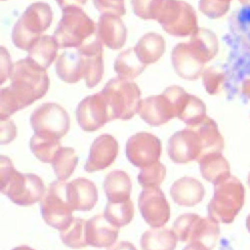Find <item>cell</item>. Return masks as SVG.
<instances>
[{"label":"cell","instance_id":"6da1fadb","mask_svg":"<svg viewBox=\"0 0 250 250\" xmlns=\"http://www.w3.org/2000/svg\"><path fill=\"white\" fill-rule=\"evenodd\" d=\"M0 182L2 193L17 205H33L45 194V185L39 176L17 171L4 155L0 157Z\"/></svg>","mask_w":250,"mask_h":250},{"label":"cell","instance_id":"7a4b0ae2","mask_svg":"<svg viewBox=\"0 0 250 250\" xmlns=\"http://www.w3.org/2000/svg\"><path fill=\"white\" fill-rule=\"evenodd\" d=\"M49 84L46 69L39 66L28 57L18 61L13 65L9 89L21 109L41 99L47 93Z\"/></svg>","mask_w":250,"mask_h":250},{"label":"cell","instance_id":"3957f363","mask_svg":"<svg viewBox=\"0 0 250 250\" xmlns=\"http://www.w3.org/2000/svg\"><path fill=\"white\" fill-rule=\"evenodd\" d=\"M244 187L234 176L214 185V196L207 206L208 216L218 223L229 224L244 204Z\"/></svg>","mask_w":250,"mask_h":250},{"label":"cell","instance_id":"277c9868","mask_svg":"<svg viewBox=\"0 0 250 250\" xmlns=\"http://www.w3.org/2000/svg\"><path fill=\"white\" fill-rule=\"evenodd\" d=\"M53 12L49 4L35 2L28 6L12 31V40L15 46L21 50L28 51L41 37L40 35L50 27Z\"/></svg>","mask_w":250,"mask_h":250},{"label":"cell","instance_id":"5b68a950","mask_svg":"<svg viewBox=\"0 0 250 250\" xmlns=\"http://www.w3.org/2000/svg\"><path fill=\"white\" fill-rule=\"evenodd\" d=\"M104 97L110 121L128 120L138 113L141 104V90L138 85L121 77L110 79L102 91Z\"/></svg>","mask_w":250,"mask_h":250},{"label":"cell","instance_id":"8992f818","mask_svg":"<svg viewBox=\"0 0 250 250\" xmlns=\"http://www.w3.org/2000/svg\"><path fill=\"white\" fill-rule=\"evenodd\" d=\"M62 10V19L54 37L59 48H78L96 32V23L80 7H66Z\"/></svg>","mask_w":250,"mask_h":250},{"label":"cell","instance_id":"52a82bcc","mask_svg":"<svg viewBox=\"0 0 250 250\" xmlns=\"http://www.w3.org/2000/svg\"><path fill=\"white\" fill-rule=\"evenodd\" d=\"M67 182L58 180L50 184L40 200V211L44 222L62 231L73 220V207L68 197Z\"/></svg>","mask_w":250,"mask_h":250},{"label":"cell","instance_id":"ba28073f","mask_svg":"<svg viewBox=\"0 0 250 250\" xmlns=\"http://www.w3.org/2000/svg\"><path fill=\"white\" fill-rule=\"evenodd\" d=\"M156 20L167 33L174 36L192 35L198 29L194 9L183 0H162Z\"/></svg>","mask_w":250,"mask_h":250},{"label":"cell","instance_id":"9c48e42d","mask_svg":"<svg viewBox=\"0 0 250 250\" xmlns=\"http://www.w3.org/2000/svg\"><path fill=\"white\" fill-rule=\"evenodd\" d=\"M173 230L181 242H200L210 249L216 245L220 234L218 222L194 213L179 216L174 223Z\"/></svg>","mask_w":250,"mask_h":250},{"label":"cell","instance_id":"30bf717a","mask_svg":"<svg viewBox=\"0 0 250 250\" xmlns=\"http://www.w3.org/2000/svg\"><path fill=\"white\" fill-rule=\"evenodd\" d=\"M30 124L36 135L60 140L69 129V116L66 110L56 103H45L30 116Z\"/></svg>","mask_w":250,"mask_h":250},{"label":"cell","instance_id":"8fae6325","mask_svg":"<svg viewBox=\"0 0 250 250\" xmlns=\"http://www.w3.org/2000/svg\"><path fill=\"white\" fill-rule=\"evenodd\" d=\"M167 152L170 159L179 164L198 161L203 152V145L198 132L192 126L176 132L168 141Z\"/></svg>","mask_w":250,"mask_h":250},{"label":"cell","instance_id":"7c38bea8","mask_svg":"<svg viewBox=\"0 0 250 250\" xmlns=\"http://www.w3.org/2000/svg\"><path fill=\"white\" fill-rule=\"evenodd\" d=\"M161 141L148 132H139L126 143V156L136 167L143 168L157 162L161 155Z\"/></svg>","mask_w":250,"mask_h":250},{"label":"cell","instance_id":"4fadbf2b","mask_svg":"<svg viewBox=\"0 0 250 250\" xmlns=\"http://www.w3.org/2000/svg\"><path fill=\"white\" fill-rule=\"evenodd\" d=\"M142 217L151 228H161L170 219V206L159 187L144 188L139 198Z\"/></svg>","mask_w":250,"mask_h":250},{"label":"cell","instance_id":"5bb4252c","mask_svg":"<svg viewBox=\"0 0 250 250\" xmlns=\"http://www.w3.org/2000/svg\"><path fill=\"white\" fill-rule=\"evenodd\" d=\"M76 120L82 130L97 131L110 121L106 101L102 92L84 98L76 107Z\"/></svg>","mask_w":250,"mask_h":250},{"label":"cell","instance_id":"9a60e30c","mask_svg":"<svg viewBox=\"0 0 250 250\" xmlns=\"http://www.w3.org/2000/svg\"><path fill=\"white\" fill-rule=\"evenodd\" d=\"M174 104L176 118L181 119L187 126L202 121L206 115L205 104L196 96L188 94L180 86H170L163 92Z\"/></svg>","mask_w":250,"mask_h":250},{"label":"cell","instance_id":"2e32d148","mask_svg":"<svg viewBox=\"0 0 250 250\" xmlns=\"http://www.w3.org/2000/svg\"><path fill=\"white\" fill-rule=\"evenodd\" d=\"M138 113L150 126H161L176 118L174 104L164 93L142 100Z\"/></svg>","mask_w":250,"mask_h":250},{"label":"cell","instance_id":"e0dca14e","mask_svg":"<svg viewBox=\"0 0 250 250\" xmlns=\"http://www.w3.org/2000/svg\"><path fill=\"white\" fill-rule=\"evenodd\" d=\"M171 62L176 73L188 80H195L203 73L205 62L188 43H178L172 53Z\"/></svg>","mask_w":250,"mask_h":250},{"label":"cell","instance_id":"ac0fdd59","mask_svg":"<svg viewBox=\"0 0 250 250\" xmlns=\"http://www.w3.org/2000/svg\"><path fill=\"white\" fill-rule=\"evenodd\" d=\"M118 154V143L111 135H101L95 139L84 169L87 172L104 170L110 166Z\"/></svg>","mask_w":250,"mask_h":250},{"label":"cell","instance_id":"d6986e66","mask_svg":"<svg viewBox=\"0 0 250 250\" xmlns=\"http://www.w3.org/2000/svg\"><path fill=\"white\" fill-rule=\"evenodd\" d=\"M126 27L119 16L102 14L97 27V40L109 49L116 50L124 46L126 41Z\"/></svg>","mask_w":250,"mask_h":250},{"label":"cell","instance_id":"ffe728a7","mask_svg":"<svg viewBox=\"0 0 250 250\" xmlns=\"http://www.w3.org/2000/svg\"><path fill=\"white\" fill-rule=\"evenodd\" d=\"M118 227L104 215H95L86 222V240L93 247H110L118 237Z\"/></svg>","mask_w":250,"mask_h":250},{"label":"cell","instance_id":"44dd1931","mask_svg":"<svg viewBox=\"0 0 250 250\" xmlns=\"http://www.w3.org/2000/svg\"><path fill=\"white\" fill-rule=\"evenodd\" d=\"M170 194L178 205L192 207L202 201L205 189L197 179L183 177L173 183L170 188Z\"/></svg>","mask_w":250,"mask_h":250},{"label":"cell","instance_id":"7402d4cb","mask_svg":"<svg viewBox=\"0 0 250 250\" xmlns=\"http://www.w3.org/2000/svg\"><path fill=\"white\" fill-rule=\"evenodd\" d=\"M67 192L74 210L90 211L98 201L97 187L86 178H77L68 183Z\"/></svg>","mask_w":250,"mask_h":250},{"label":"cell","instance_id":"603a6c76","mask_svg":"<svg viewBox=\"0 0 250 250\" xmlns=\"http://www.w3.org/2000/svg\"><path fill=\"white\" fill-rule=\"evenodd\" d=\"M57 75L66 83H76L85 78L86 65L82 53L76 51H65L62 53L56 62Z\"/></svg>","mask_w":250,"mask_h":250},{"label":"cell","instance_id":"cb8c5ba5","mask_svg":"<svg viewBox=\"0 0 250 250\" xmlns=\"http://www.w3.org/2000/svg\"><path fill=\"white\" fill-rule=\"evenodd\" d=\"M81 51L85 65V84L89 88L95 87L103 78L104 75V60H103V45L96 40L90 44L78 47Z\"/></svg>","mask_w":250,"mask_h":250},{"label":"cell","instance_id":"d4e9b609","mask_svg":"<svg viewBox=\"0 0 250 250\" xmlns=\"http://www.w3.org/2000/svg\"><path fill=\"white\" fill-rule=\"evenodd\" d=\"M191 126L198 132L203 145L201 158L212 153H222L224 148V138L219 132L217 123L212 118L206 116L202 121Z\"/></svg>","mask_w":250,"mask_h":250},{"label":"cell","instance_id":"484cf974","mask_svg":"<svg viewBox=\"0 0 250 250\" xmlns=\"http://www.w3.org/2000/svg\"><path fill=\"white\" fill-rule=\"evenodd\" d=\"M132 183L128 174L122 170L109 172L104 181L107 202H120L130 199Z\"/></svg>","mask_w":250,"mask_h":250},{"label":"cell","instance_id":"4316f807","mask_svg":"<svg viewBox=\"0 0 250 250\" xmlns=\"http://www.w3.org/2000/svg\"><path fill=\"white\" fill-rule=\"evenodd\" d=\"M166 43L164 38L157 33H146L138 41L134 50L138 58L145 64H150L157 62L164 54Z\"/></svg>","mask_w":250,"mask_h":250},{"label":"cell","instance_id":"83f0119b","mask_svg":"<svg viewBox=\"0 0 250 250\" xmlns=\"http://www.w3.org/2000/svg\"><path fill=\"white\" fill-rule=\"evenodd\" d=\"M198 163L202 177L214 185L230 176L229 164L222 153L206 155Z\"/></svg>","mask_w":250,"mask_h":250},{"label":"cell","instance_id":"f1b7e54d","mask_svg":"<svg viewBox=\"0 0 250 250\" xmlns=\"http://www.w3.org/2000/svg\"><path fill=\"white\" fill-rule=\"evenodd\" d=\"M177 236L174 230L167 228H152L141 236L142 250H175Z\"/></svg>","mask_w":250,"mask_h":250},{"label":"cell","instance_id":"f546056e","mask_svg":"<svg viewBox=\"0 0 250 250\" xmlns=\"http://www.w3.org/2000/svg\"><path fill=\"white\" fill-rule=\"evenodd\" d=\"M59 45L54 36H41L28 50V58L42 68H48L55 61Z\"/></svg>","mask_w":250,"mask_h":250},{"label":"cell","instance_id":"4dcf8cb0","mask_svg":"<svg viewBox=\"0 0 250 250\" xmlns=\"http://www.w3.org/2000/svg\"><path fill=\"white\" fill-rule=\"evenodd\" d=\"M188 44L205 63L211 61L218 52L217 36L206 28L198 27L197 31L190 36Z\"/></svg>","mask_w":250,"mask_h":250},{"label":"cell","instance_id":"1f68e13d","mask_svg":"<svg viewBox=\"0 0 250 250\" xmlns=\"http://www.w3.org/2000/svg\"><path fill=\"white\" fill-rule=\"evenodd\" d=\"M146 67V64L138 58L134 48L121 52L114 62L115 72L124 79H133L139 76Z\"/></svg>","mask_w":250,"mask_h":250},{"label":"cell","instance_id":"d6a6232c","mask_svg":"<svg viewBox=\"0 0 250 250\" xmlns=\"http://www.w3.org/2000/svg\"><path fill=\"white\" fill-rule=\"evenodd\" d=\"M230 30L241 49L250 53V7L245 6L233 13Z\"/></svg>","mask_w":250,"mask_h":250},{"label":"cell","instance_id":"836d02e7","mask_svg":"<svg viewBox=\"0 0 250 250\" xmlns=\"http://www.w3.org/2000/svg\"><path fill=\"white\" fill-rule=\"evenodd\" d=\"M78 163V156L72 147H61L51 163L54 173L59 180L69 178Z\"/></svg>","mask_w":250,"mask_h":250},{"label":"cell","instance_id":"e575fe53","mask_svg":"<svg viewBox=\"0 0 250 250\" xmlns=\"http://www.w3.org/2000/svg\"><path fill=\"white\" fill-rule=\"evenodd\" d=\"M86 222L82 218L73 217L67 228L60 232V237L63 244L73 249L88 246L86 240Z\"/></svg>","mask_w":250,"mask_h":250},{"label":"cell","instance_id":"d590c367","mask_svg":"<svg viewBox=\"0 0 250 250\" xmlns=\"http://www.w3.org/2000/svg\"><path fill=\"white\" fill-rule=\"evenodd\" d=\"M32 153L44 163H52L56 153L62 147L60 141L52 138H45L34 134L29 143Z\"/></svg>","mask_w":250,"mask_h":250},{"label":"cell","instance_id":"8d00e7d4","mask_svg":"<svg viewBox=\"0 0 250 250\" xmlns=\"http://www.w3.org/2000/svg\"><path fill=\"white\" fill-rule=\"evenodd\" d=\"M104 215L118 228L126 226L133 219L134 204L131 199L120 202H107Z\"/></svg>","mask_w":250,"mask_h":250},{"label":"cell","instance_id":"74e56055","mask_svg":"<svg viewBox=\"0 0 250 250\" xmlns=\"http://www.w3.org/2000/svg\"><path fill=\"white\" fill-rule=\"evenodd\" d=\"M166 176V167L157 161L151 165L141 168L138 175V182L143 188L159 187Z\"/></svg>","mask_w":250,"mask_h":250},{"label":"cell","instance_id":"f35d334b","mask_svg":"<svg viewBox=\"0 0 250 250\" xmlns=\"http://www.w3.org/2000/svg\"><path fill=\"white\" fill-rule=\"evenodd\" d=\"M226 78V74L215 67H209L202 73L203 85L210 95L218 94L222 90Z\"/></svg>","mask_w":250,"mask_h":250},{"label":"cell","instance_id":"ab89813d","mask_svg":"<svg viewBox=\"0 0 250 250\" xmlns=\"http://www.w3.org/2000/svg\"><path fill=\"white\" fill-rule=\"evenodd\" d=\"M162 0H131L136 16L144 20H156Z\"/></svg>","mask_w":250,"mask_h":250},{"label":"cell","instance_id":"60d3db41","mask_svg":"<svg viewBox=\"0 0 250 250\" xmlns=\"http://www.w3.org/2000/svg\"><path fill=\"white\" fill-rule=\"evenodd\" d=\"M231 0H200L199 10L210 19H218L224 16L229 9Z\"/></svg>","mask_w":250,"mask_h":250},{"label":"cell","instance_id":"b9f144b4","mask_svg":"<svg viewBox=\"0 0 250 250\" xmlns=\"http://www.w3.org/2000/svg\"><path fill=\"white\" fill-rule=\"evenodd\" d=\"M93 3L102 14H111L120 17L126 13L124 0H93Z\"/></svg>","mask_w":250,"mask_h":250},{"label":"cell","instance_id":"7bdbcfd3","mask_svg":"<svg viewBox=\"0 0 250 250\" xmlns=\"http://www.w3.org/2000/svg\"><path fill=\"white\" fill-rule=\"evenodd\" d=\"M17 137V127L11 119L1 120V145L12 142Z\"/></svg>","mask_w":250,"mask_h":250},{"label":"cell","instance_id":"ee69618b","mask_svg":"<svg viewBox=\"0 0 250 250\" xmlns=\"http://www.w3.org/2000/svg\"><path fill=\"white\" fill-rule=\"evenodd\" d=\"M13 65L9 53L3 46H1V83H3L7 77L11 76Z\"/></svg>","mask_w":250,"mask_h":250},{"label":"cell","instance_id":"f6af8a7d","mask_svg":"<svg viewBox=\"0 0 250 250\" xmlns=\"http://www.w3.org/2000/svg\"><path fill=\"white\" fill-rule=\"evenodd\" d=\"M56 1L62 9L66 7H80L87 2V0H56Z\"/></svg>","mask_w":250,"mask_h":250},{"label":"cell","instance_id":"bcb514c9","mask_svg":"<svg viewBox=\"0 0 250 250\" xmlns=\"http://www.w3.org/2000/svg\"><path fill=\"white\" fill-rule=\"evenodd\" d=\"M107 250H137V248L131 242L120 241L108 247Z\"/></svg>","mask_w":250,"mask_h":250},{"label":"cell","instance_id":"7dc6e473","mask_svg":"<svg viewBox=\"0 0 250 250\" xmlns=\"http://www.w3.org/2000/svg\"><path fill=\"white\" fill-rule=\"evenodd\" d=\"M183 250H212L203 243L200 242H190Z\"/></svg>","mask_w":250,"mask_h":250},{"label":"cell","instance_id":"c3c4849f","mask_svg":"<svg viewBox=\"0 0 250 250\" xmlns=\"http://www.w3.org/2000/svg\"><path fill=\"white\" fill-rule=\"evenodd\" d=\"M241 93L247 99H250V77L245 78L241 84Z\"/></svg>","mask_w":250,"mask_h":250},{"label":"cell","instance_id":"681fc988","mask_svg":"<svg viewBox=\"0 0 250 250\" xmlns=\"http://www.w3.org/2000/svg\"><path fill=\"white\" fill-rule=\"evenodd\" d=\"M12 250H34V249H32L31 247H29V246H25V245H23V246H18V247H15V248H13Z\"/></svg>","mask_w":250,"mask_h":250},{"label":"cell","instance_id":"f907efd6","mask_svg":"<svg viewBox=\"0 0 250 250\" xmlns=\"http://www.w3.org/2000/svg\"><path fill=\"white\" fill-rule=\"evenodd\" d=\"M246 228H247L248 231L250 232V214L246 218Z\"/></svg>","mask_w":250,"mask_h":250},{"label":"cell","instance_id":"816d5d0a","mask_svg":"<svg viewBox=\"0 0 250 250\" xmlns=\"http://www.w3.org/2000/svg\"><path fill=\"white\" fill-rule=\"evenodd\" d=\"M240 3L244 6H249L250 7V0H239Z\"/></svg>","mask_w":250,"mask_h":250},{"label":"cell","instance_id":"f5cc1de1","mask_svg":"<svg viewBox=\"0 0 250 250\" xmlns=\"http://www.w3.org/2000/svg\"><path fill=\"white\" fill-rule=\"evenodd\" d=\"M247 183H248V186H249V188H250V172H249V174H248V180H247Z\"/></svg>","mask_w":250,"mask_h":250}]
</instances>
